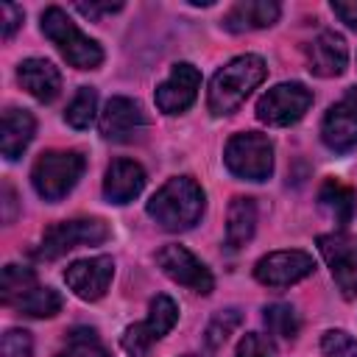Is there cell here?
<instances>
[{"mask_svg": "<svg viewBox=\"0 0 357 357\" xmlns=\"http://www.w3.org/2000/svg\"><path fill=\"white\" fill-rule=\"evenodd\" d=\"M324 357H357V340L343 329H329L321 337Z\"/></svg>", "mask_w": 357, "mask_h": 357, "instance_id": "27", "label": "cell"}, {"mask_svg": "<svg viewBox=\"0 0 357 357\" xmlns=\"http://www.w3.org/2000/svg\"><path fill=\"white\" fill-rule=\"evenodd\" d=\"M198 86H201V73L190 64V61H178L170 67V75L156 86V109L165 114H181L187 112L195 98H198Z\"/></svg>", "mask_w": 357, "mask_h": 357, "instance_id": "13", "label": "cell"}, {"mask_svg": "<svg viewBox=\"0 0 357 357\" xmlns=\"http://www.w3.org/2000/svg\"><path fill=\"white\" fill-rule=\"evenodd\" d=\"M86 159L81 151H45L31 167V184L39 198L61 201L84 176Z\"/></svg>", "mask_w": 357, "mask_h": 357, "instance_id": "5", "label": "cell"}, {"mask_svg": "<svg viewBox=\"0 0 357 357\" xmlns=\"http://www.w3.org/2000/svg\"><path fill=\"white\" fill-rule=\"evenodd\" d=\"M95 109H98V92L92 86H81L70 100V106L64 109V120L73 128H86L95 120Z\"/></svg>", "mask_w": 357, "mask_h": 357, "instance_id": "25", "label": "cell"}, {"mask_svg": "<svg viewBox=\"0 0 357 357\" xmlns=\"http://www.w3.org/2000/svg\"><path fill=\"white\" fill-rule=\"evenodd\" d=\"M114 276V262L112 257H89V259H75L73 265L64 268V282L67 287L84 298V301H98Z\"/></svg>", "mask_w": 357, "mask_h": 357, "instance_id": "15", "label": "cell"}, {"mask_svg": "<svg viewBox=\"0 0 357 357\" xmlns=\"http://www.w3.org/2000/svg\"><path fill=\"white\" fill-rule=\"evenodd\" d=\"M332 11L340 17V22L357 31V0H332Z\"/></svg>", "mask_w": 357, "mask_h": 357, "instance_id": "32", "label": "cell"}, {"mask_svg": "<svg viewBox=\"0 0 357 357\" xmlns=\"http://www.w3.org/2000/svg\"><path fill=\"white\" fill-rule=\"evenodd\" d=\"M312 106V92L298 81H284L271 86L257 100V117L268 126H290L298 123Z\"/></svg>", "mask_w": 357, "mask_h": 357, "instance_id": "9", "label": "cell"}, {"mask_svg": "<svg viewBox=\"0 0 357 357\" xmlns=\"http://www.w3.org/2000/svg\"><path fill=\"white\" fill-rule=\"evenodd\" d=\"M0 298L6 307L28 318H53L61 310V296L53 287L36 282V273L25 265H6L0 279Z\"/></svg>", "mask_w": 357, "mask_h": 357, "instance_id": "3", "label": "cell"}, {"mask_svg": "<svg viewBox=\"0 0 357 357\" xmlns=\"http://www.w3.org/2000/svg\"><path fill=\"white\" fill-rule=\"evenodd\" d=\"M56 357H109L106 346L100 343L98 332L89 326H75L67 332L61 349L56 351Z\"/></svg>", "mask_w": 357, "mask_h": 357, "instance_id": "24", "label": "cell"}, {"mask_svg": "<svg viewBox=\"0 0 357 357\" xmlns=\"http://www.w3.org/2000/svg\"><path fill=\"white\" fill-rule=\"evenodd\" d=\"M321 139L326 148L346 153L357 145V86H351L321 120Z\"/></svg>", "mask_w": 357, "mask_h": 357, "instance_id": "14", "label": "cell"}, {"mask_svg": "<svg viewBox=\"0 0 357 357\" xmlns=\"http://www.w3.org/2000/svg\"><path fill=\"white\" fill-rule=\"evenodd\" d=\"M100 134L112 142H131L134 137H139V131L148 126L145 112L137 100L114 95L106 100L103 112H100Z\"/></svg>", "mask_w": 357, "mask_h": 357, "instance_id": "16", "label": "cell"}, {"mask_svg": "<svg viewBox=\"0 0 357 357\" xmlns=\"http://www.w3.org/2000/svg\"><path fill=\"white\" fill-rule=\"evenodd\" d=\"M318 201L326 209V215L337 223V229H343L354 215V192H351V187L340 184L337 178H326L324 181V187L318 192Z\"/></svg>", "mask_w": 357, "mask_h": 357, "instance_id": "23", "label": "cell"}, {"mask_svg": "<svg viewBox=\"0 0 357 357\" xmlns=\"http://www.w3.org/2000/svg\"><path fill=\"white\" fill-rule=\"evenodd\" d=\"M254 229H257V204H254V198H245V195L231 198L229 215H226V243L231 248H240L254 237Z\"/></svg>", "mask_w": 357, "mask_h": 357, "instance_id": "22", "label": "cell"}, {"mask_svg": "<svg viewBox=\"0 0 357 357\" xmlns=\"http://www.w3.org/2000/svg\"><path fill=\"white\" fill-rule=\"evenodd\" d=\"M187 357H195V354H187Z\"/></svg>", "mask_w": 357, "mask_h": 357, "instance_id": "34", "label": "cell"}, {"mask_svg": "<svg viewBox=\"0 0 357 357\" xmlns=\"http://www.w3.org/2000/svg\"><path fill=\"white\" fill-rule=\"evenodd\" d=\"M31 354H33V343L25 329H8L3 335L0 357H31Z\"/></svg>", "mask_w": 357, "mask_h": 357, "instance_id": "29", "label": "cell"}, {"mask_svg": "<svg viewBox=\"0 0 357 357\" xmlns=\"http://www.w3.org/2000/svg\"><path fill=\"white\" fill-rule=\"evenodd\" d=\"M282 6L273 0H243L234 3L226 14H223V28L231 33H243V31H257V28H268L279 20Z\"/></svg>", "mask_w": 357, "mask_h": 357, "instance_id": "20", "label": "cell"}, {"mask_svg": "<svg viewBox=\"0 0 357 357\" xmlns=\"http://www.w3.org/2000/svg\"><path fill=\"white\" fill-rule=\"evenodd\" d=\"M156 265L162 268V273L167 279H173L176 284L190 287L192 293L206 296L215 287V279H212L209 268L192 251H187L184 245H173V243L170 245H162L156 251Z\"/></svg>", "mask_w": 357, "mask_h": 357, "instance_id": "11", "label": "cell"}, {"mask_svg": "<svg viewBox=\"0 0 357 357\" xmlns=\"http://www.w3.org/2000/svg\"><path fill=\"white\" fill-rule=\"evenodd\" d=\"M237 324H240V312H237V310H223V312H218V315L212 318V324L206 326V343H209L212 349H218V346L229 337V332H231Z\"/></svg>", "mask_w": 357, "mask_h": 357, "instance_id": "28", "label": "cell"}, {"mask_svg": "<svg viewBox=\"0 0 357 357\" xmlns=\"http://www.w3.org/2000/svg\"><path fill=\"white\" fill-rule=\"evenodd\" d=\"M349 61V50L340 33L335 31H321L310 45H307V64L310 73L321 75V78H335L346 70Z\"/></svg>", "mask_w": 357, "mask_h": 357, "instance_id": "17", "label": "cell"}, {"mask_svg": "<svg viewBox=\"0 0 357 357\" xmlns=\"http://www.w3.org/2000/svg\"><path fill=\"white\" fill-rule=\"evenodd\" d=\"M315 271V259L307 251L290 248V251H271L254 265L257 282L268 287H290L301 279H307Z\"/></svg>", "mask_w": 357, "mask_h": 357, "instance_id": "12", "label": "cell"}, {"mask_svg": "<svg viewBox=\"0 0 357 357\" xmlns=\"http://www.w3.org/2000/svg\"><path fill=\"white\" fill-rule=\"evenodd\" d=\"M265 324H268L271 335L284 337V340H293L298 335V326H301L296 310L290 304H284V301H276V304L265 307Z\"/></svg>", "mask_w": 357, "mask_h": 357, "instance_id": "26", "label": "cell"}, {"mask_svg": "<svg viewBox=\"0 0 357 357\" xmlns=\"http://www.w3.org/2000/svg\"><path fill=\"white\" fill-rule=\"evenodd\" d=\"M206 206V195L201 190V184L190 176H176L167 178L153 198L148 201V215L167 231H187L192 229Z\"/></svg>", "mask_w": 357, "mask_h": 357, "instance_id": "1", "label": "cell"}, {"mask_svg": "<svg viewBox=\"0 0 357 357\" xmlns=\"http://www.w3.org/2000/svg\"><path fill=\"white\" fill-rule=\"evenodd\" d=\"M33 131H36V123H33L31 112H25V109H6L3 112V134H0L3 156L8 162L20 159L22 151L28 148V142L33 139Z\"/></svg>", "mask_w": 357, "mask_h": 357, "instance_id": "21", "label": "cell"}, {"mask_svg": "<svg viewBox=\"0 0 357 357\" xmlns=\"http://www.w3.org/2000/svg\"><path fill=\"white\" fill-rule=\"evenodd\" d=\"M178 321V307L170 296H156L148 307V318L139 324L126 326V332L120 335V346L126 349L128 357H148L151 346L156 340H162Z\"/></svg>", "mask_w": 357, "mask_h": 357, "instance_id": "7", "label": "cell"}, {"mask_svg": "<svg viewBox=\"0 0 357 357\" xmlns=\"http://www.w3.org/2000/svg\"><path fill=\"white\" fill-rule=\"evenodd\" d=\"M234 354H237V357H273L276 349H273V343H271L265 335H259V332H248V335L240 337Z\"/></svg>", "mask_w": 357, "mask_h": 357, "instance_id": "30", "label": "cell"}, {"mask_svg": "<svg viewBox=\"0 0 357 357\" xmlns=\"http://www.w3.org/2000/svg\"><path fill=\"white\" fill-rule=\"evenodd\" d=\"M145 187V170L131 159H114L106 167L103 178V195L109 204H128L134 201Z\"/></svg>", "mask_w": 357, "mask_h": 357, "instance_id": "18", "label": "cell"}, {"mask_svg": "<svg viewBox=\"0 0 357 357\" xmlns=\"http://www.w3.org/2000/svg\"><path fill=\"white\" fill-rule=\"evenodd\" d=\"M265 61L254 53H245V56H237L231 59L229 64H223L212 81H209V92H206V106L215 117H223V114H231L262 81H265Z\"/></svg>", "mask_w": 357, "mask_h": 357, "instance_id": "2", "label": "cell"}, {"mask_svg": "<svg viewBox=\"0 0 357 357\" xmlns=\"http://www.w3.org/2000/svg\"><path fill=\"white\" fill-rule=\"evenodd\" d=\"M223 162H226L229 173L237 178L265 181L273 173V145L259 131H243L226 142Z\"/></svg>", "mask_w": 357, "mask_h": 357, "instance_id": "6", "label": "cell"}, {"mask_svg": "<svg viewBox=\"0 0 357 357\" xmlns=\"http://www.w3.org/2000/svg\"><path fill=\"white\" fill-rule=\"evenodd\" d=\"M17 81L28 95H33L42 103H50L61 89V73L47 59H25L17 67Z\"/></svg>", "mask_w": 357, "mask_h": 357, "instance_id": "19", "label": "cell"}, {"mask_svg": "<svg viewBox=\"0 0 357 357\" xmlns=\"http://www.w3.org/2000/svg\"><path fill=\"white\" fill-rule=\"evenodd\" d=\"M42 33L56 45V50L64 56V61L75 70H95L103 61V50L95 39L81 33V28L67 17L64 8L47 6L42 11Z\"/></svg>", "mask_w": 357, "mask_h": 357, "instance_id": "4", "label": "cell"}, {"mask_svg": "<svg viewBox=\"0 0 357 357\" xmlns=\"http://www.w3.org/2000/svg\"><path fill=\"white\" fill-rule=\"evenodd\" d=\"M109 240V226L100 218H75V220H61L53 223L36 248L39 259H59L61 254L78 248V245H95Z\"/></svg>", "mask_w": 357, "mask_h": 357, "instance_id": "8", "label": "cell"}, {"mask_svg": "<svg viewBox=\"0 0 357 357\" xmlns=\"http://www.w3.org/2000/svg\"><path fill=\"white\" fill-rule=\"evenodd\" d=\"M318 251L326 259L340 293L346 298H357V237L346 231L321 234Z\"/></svg>", "mask_w": 357, "mask_h": 357, "instance_id": "10", "label": "cell"}, {"mask_svg": "<svg viewBox=\"0 0 357 357\" xmlns=\"http://www.w3.org/2000/svg\"><path fill=\"white\" fill-rule=\"evenodd\" d=\"M0 14H3V22H0V33H3V39H11L14 36V31L22 25V8L20 6H14V3H3L0 6Z\"/></svg>", "mask_w": 357, "mask_h": 357, "instance_id": "31", "label": "cell"}, {"mask_svg": "<svg viewBox=\"0 0 357 357\" xmlns=\"http://www.w3.org/2000/svg\"><path fill=\"white\" fill-rule=\"evenodd\" d=\"M81 14L86 17H100V14H112V11H120L123 3H78L75 6Z\"/></svg>", "mask_w": 357, "mask_h": 357, "instance_id": "33", "label": "cell"}]
</instances>
